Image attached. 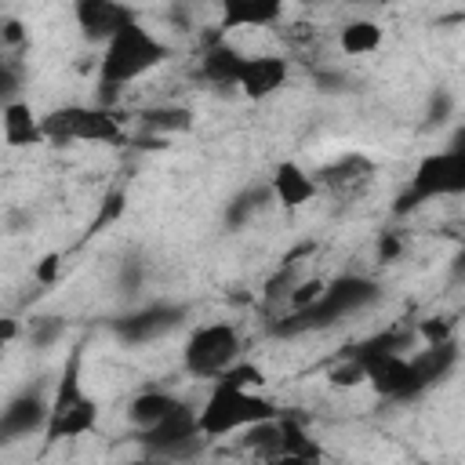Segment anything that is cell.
<instances>
[{"mask_svg": "<svg viewBox=\"0 0 465 465\" xmlns=\"http://www.w3.org/2000/svg\"><path fill=\"white\" fill-rule=\"evenodd\" d=\"M163 58H167V44L153 29H145L142 22H131L116 36H109L102 44V58H98V102H102V109H113L116 94L131 80L153 73Z\"/></svg>", "mask_w": 465, "mask_h": 465, "instance_id": "cell-1", "label": "cell"}, {"mask_svg": "<svg viewBox=\"0 0 465 465\" xmlns=\"http://www.w3.org/2000/svg\"><path fill=\"white\" fill-rule=\"evenodd\" d=\"M276 414H280L276 403L265 400L262 392L214 381L211 396H207L203 407L196 411V432H200L203 440H218V436L243 432V429L262 425V421H276Z\"/></svg>", "mask_w": 465, "mask_h": 465, "instance_id": "cell-2", "label": "cell"}, {"mask_svg": "<svg viewBox=\"0 0 465 465\" xmlns=\"http://www.w3.org/2000/svg\"><path fill=\"white\" fill-rule=\"evenodd\" d=\"M378 283L367 276H338L331 283H323V294L302 309L291 312L283 323H276V334H302V331H320V327H334L338 320H345L349 312H360L367 305L378 302Z\"/></svg>", "mask_w": 465, "mask_h": 465, "instance_id": "cell-3", "label": "cell"}, {"mask_svg": "<svg viewBox=\"0 0 465 465\" xmlns=\"http://www.w3.org/2000/svg\"><path fill=\"white\" fill-rule=\"evenodd\" d=\"M40 134L51 145H69V142H98V145H124L127 131L116 109L102 105H62L40 116Z\"/></svg>", "mask_w": 465, "mask_h": 465, "instance_id": "cell-4", "label": "cell"}, {"mask_svg": "<svg viewBox=\"0 0 465 465\" xmlns=\"http://www.w3.org/2000/svg\"><path fill=\"white\" fill-rule=\"evenodd\" d=\"M458 193H465V149L450 145L443 153H429L414 167V174H411L407 189L396 196L392 211L407 214V211H414V207H421L436 196H458Z\"/></svg>", "mask_w": 465, "mask_h": 465, "instance_id": "cell-5", "label": "cell"}, {"mask_svg": "<svg viewBox=\"0 0 465 465\" xmlns=\"http://www.w3.org/2000/svg\"><path fill=\"white\" fill-rule=\"evenodd\" d=\"M243 356V338L232 323H203L182 345V367L193 378H218Z\"/></svg>", "mask_w": 465, "mask_h": 465, "instance_id": "cell-6", "label": "cell"}, {"mask_svg": "<svg viewBox=\"0 0 465 465\" xmlns=\"http://www.w3.org/2000/svg\"><path fill=\"white\" fill-rule=\"evenodd\" d=\"M138 443H142L145 458H153V461L156 458L171 461V458L193 454L203 443V436L196 432V407H189V403L178 400V407L163 421H156L153 429H142L138 432Z\"/></svg>", "mask_w": 465, "mask_h": 465, "instance_id": "cell-7", "label": "cell"}, {"mask_svg": "<svg viewBox=\"0 0 465 465\" xmlns=\"http://www.w3.org/2000/svg\"><path fill=\"white\" fill-rule=\"evenodd\" d=\"M185 320V305H171V302H149L120 320H113V331L120 341L127 345H142V341H156L171 331H178Z\"/></svg>", "mask_w": 465, "mask_h": 465, "instance_id": "cell-8", "label": "cell"}, {"mask_svg": "<svg viewBox=\"0 0 465 465\" xmlns=\"http://www.w3.org/2000/svg\"><path fill=\"white\" fill-rule=\"evenodd\" d=\"M356 360L367 371V385L385 400H411V396L425 392L403 352H371V356H356Z\"/></svg>", "mask_w": 465, "mask_h": 465, "instance_id": "cell-9", "label": "cell"}, {"mask_svg": "<svg viewBox=\"0 0 465 465\" xmlns=\"http://www.w3.org/2000/svg\"><path fill=\"white\" fill-rule=\"evenodd\" d=\"M73 18L80 25V33L94 44H105L109 36H116L124 25L138 22V11L127 7V4H116V0H76L73 7Z\"/></svg>", "mask_w": 465, "mask_h": 465, "instance_id": "cell-10", "label": "cell"}, {"mask_svg": "<svg viewBox=\"0 0 465 465\" xmlns=\"http://www.w3.org/2000/svg\"><path fill=\"white\" fill-rule=\"evenodd\" d=\"M287 73H291L287 62L276 58V54H243V65L236 73V87H240L243 98L265 102V98H272L283 87Z\"/></svg>", "mask_w": 465, "mask_h": 465, "instance_id": "cell-11", "label": "cell"}, {"mask_svg": "<svg viewBox=\"0 0 465 465\" xmlns=\"http://www.w3.org/2000/svg\"><path fill=\"white\" fill-rule=\"evenodd\" d=\"M47 425V403L40 392H22L0 411V443L22 440L29 432H40Z\"/></svg>", "mask_w": 465, "mask_h": 465, "instance_id": "cell-12", "label": "cell"}, {"mask_svg": "<svg viewBox=\"0 0 465 465\" xmlns=\"http://www.w3.org/2000/svg\"><path fill=\"white\" fill-rule=\"evenodd\" d=\"M269 196H272L280 207L294 211V207H305V203L316 196V182H312V174H309L305 167H298L294 160H283V163H276V171H272Z\"/></svg>", "mask_w": 465, "mask_h": 465, "instance_id": "cell-13", "label": "cell"}, {"mask_svg": "<svg viewBox=\"0 0 465 465\" xmlns=\"http://www.w3.org/2000/svg\"><path fill=\"white\" fill-rule=\"evenodd\" d=\"M0 134L7 145L15 149H29V145H40L44 134H40V116L33 113L29 102H11L7 109H0Z\"/></svg>", "mask_w": 465, "mask_h": 465, "instance_id": "cell-14", "label": "cell"}, {"mask_svg": "<svg viewBox=\"0 0 465 465\" xmlns=\"http://www.w3.org/2000/svg\"><path fill=\"white\" fill-rule=\"evenodd\" d=\"M407 360H411V367H414L418 385H421V389H432L436 381H443V378L458 367V345H454V338H450V341H440V345H425L421 352H414V356H407Z\"/></svg>", "mask_w": 465, "mask_h": 465, "instance_id": "cell-15", "label": "cell"}, {"mask_svg": "<svg viewBox=\"0 0 465 465\" xmlns=\"http://www.w3.org/2000/svg\"><path fill=\"white\" fill-rule=\"evenodd\" d=\"M243 65V51H236L225 40H211L200 58V73L218 87H236V73Z\"/></svg>", "mask_w": 465, "mask_h": 465, "instance_id": "cell-16", "label": "cell"}, {"mask_svg": "<svg viewBox=\"0 0 465 465\" xmlns=\"http://www.w3.org/2000/svg\"><path fill=\"white\" fill-rule=\"evenodd\" d=\"M98 425V403L91 396H84L76 407H69L65 414H54L47 418L44 432H47V443H58V440H73V436H84Z\"/></svg>", "mask_w": 465, "mask_h": 465, "instance_id": "cell-17", "label": "cell"}, {"mask_svg": "<svg viewBox=\"0 0 465 465\" xmlns=\"http://www.w3.org/2000/svg\"><path fill=\"white\" fill-rule=\"evenodd\" d=\"M174 407H178V400H174L171 392H163V389H145V392H138V396L127 403V421L142 432V429H153L156 421H163Z\"/></svg>", "mask_w": 465, "mask_h": 465, "instance_id": "cell-18", "label": "cell"}, {"mask_svg": "<svg viewBox=\"0 0 465 465\" xmlns=\"http://www.w3.org/2000/svg\"><path fill=\"white\" fill-rule=\"evenodd\" d=\"M381 40H385V33H381V25L371 22V18H352V22H345V25L338 29V47H341L349 58L374 54V51L381 47Z\"/></svg>", "mask_w": 465, "mask_h": 465, "instance_id": "cell-19", "label": "cell"}, {"mask_svg": "<svg viewBox=\"0 0 465 465\" xmlns=\"http://www.w3.org/2000/svg\"><path fill=\"white\" fill-rule=\"evenodd\" d=\"M283 18V7L280 4H225L222 7V29H265L272 22Z\"/></svg>", "mask_w": 465, "mask_h": 465, "instance_id": "cell-20", "label": "cell"}, {"mask_svg": "<svg viewBox=\"0 0 465 465\" xmlns=\"http://www.w3.org/2000/svg\"><path fill=\"white\" fill-rule=\"evenodd\" d=\"M84 396H87V392H84V385H80V349H73L69 360H65V367H62V378H58V385H54V396H51V403H47V418L65 414V411L76 407Z\"/></svg>", "mask_w": 465, "mask_h": 465, "instance_id": "cell-21", "label": "cell"}, {"mask_svg": "<svg viewBox=\"0 0 465 465\" xmlns=\"http://www.w3.org/2000/svg\"><path fill=\"white\" fill-rule=\"evenodd\" d=\"M142 131L149 134H182L193 127V113L185 105H153V109H142Z\"/></svg>", "mask_w": 465, "mask_h": 465, "instance_id": "cell-22", "label": "cell"}, {"mask_svg": "<svg viewBox=\"0 0 465 465\" xmlns=\"http://www.w3.org/2000/svg\"><path fill=\"white\" fill-rule=\"evenodd\" d=\"M265 200H269V185H251V189L236 193V196L229 200V207H225V222H229L232 229L243 225V222H251V218L265 207Z\"/></svg>", "mask_w": 465, "mask_h": 465, "instance_id": "cell-23", "label": "cell"}, {"mask_svg": "<svg viewBox=\"0 0 465 465\" xmlns=\"http://www.w3.org/2000/svg\"><path fill=\"white\" fill-rule=\"evenodd\" d=\"M247 436H243V443L251 447V450H262V454H269V458H280V421H262V425H251V429H243Z\"/></svg>", "mask_w": 465, "mask_h": 465, "instance_id": "cell-24", "label": "cell"}, {"mask_svg": "<svg viewBox=\"0 0 465 465\" xmlns=\"http://www.w3.org/2000/svg\"><path fill=\"white\" fill-rule=\"evenodd\" d=\"M18 94H22V62H15L11 54H0V109L18 102Z\"/></svg>", "mask_w": 465, "mask_h": 465, "instance_id": "cell-25", "label": "cell"}, {"mask_svg": "<svg viewBox=\"0 0 465 465\" xmlns=\"http://www.w3.org/2000/svg\"><path fill=\"white\" fill-rule=\"evenodd\" d=\"M327 381H331L334 389H356V385H363V381H367V371H363V363L349 352L341 363H334V367L327 371Z\"/></svg>", "mask_w": 465, "mask_h": 465, "instance_id": "cell-26", "label": "cell"}, {"mask_svg": "<svg viewBox=\"0 0 465 465\" xmlns=\"http://www.w3.org/2000/svg\"><path fill=\"white\" fill-rule=\"evenodd\" d=\"M214 381H225V385H236V389H251V392H254V389L265 381V374H262L254 363H247V360H236V363H232L225 374H218Z\"/></svg>", "mask_w": 465, "mask_h": 465, "instance_id": "cell-27", "label": "cell"}, {"mask_svg": "<svg viewBox=\"0 0 465 465\" xmlns=\"http://www.w3.org/2000/svg\"><path fill=\"white\" fill-rule=\"evenodd\" d=\"M62 331H65V323L62 320H54V316H44L33 331H29V341L36 345V349H47V345H54L58 338H62Z\"/></svg>", "mask_w": 465, "mask_h": 465, "instance_id": "cell-28", "label": "cell"}, {"mask_svg": "<svg viewBox=\"0 0 465 465\" xmlns=\"http://www.w3.org/2000/svg\"><path fill=\"white\" fill-rule=\"evenodd\" d=\"M320 294H323V280H305V283H298V287L291 291V312L309 309V305H312Z\"/></svg>", "mask_w": 465, "mask_h": 465, "instance_id": "cell-29", "label": "cell"}, {"mask_svg": "<svg viewBox=\"0 0 465 465\" xmlns=\"http://www.w3.org/2000/svg\"><path fill=\"white\" fill-rule=\"evenodd\" d=\"M421 338H425V345H440V341H450L454 334H450V323L447 320H421Z\"/></svg>", "mask_w": 465, "mask_h": 465, "instance_id": "cell-30", "label": "cell"}, {"mask_svg": "<svg viewBox=\"0 0 465 465\" xmlns=\"http://www.w3.org/2000/svg\"><path fill=\"white\" fill-rule=\"evenodd\" d=\"M25 44V29L18 18H0V47H22Z\"/></svg>", "mask_w": 465, "mask_h": 465, "instance_id": "cell-31", "label": "cell"}, {"mask_svg": "<svg viewBox=\"0 0 465 465\" xmlns=\"http://www.w3.org/2000/svg\"><path fill=\"white\" fill-rule=\"evenodd\" d=\"M450 109H454V98H450L447 91H436V98H432V109H429V120H432V124H443Z\"/></svg>", "mask_w": 465, "mask_h": 465, "instance_id": "cell-32", "label": "cell"}, {"mask_svg": "<svg viewBox=\"0 0 465 465\" xmlns=\"http://www.w3.org/2000/svg\"><path fill=\"white\" fill-rule=\"evenodd\" d=\"M142 280H145V265H142V262H124V269H120V283H124L127 291H134Z\"/></svg>", "mask_w": 465, "mask_h": 465, "instance_id": "cell-33", "label": "cell"}, {"mask_svg": "<svg viewBox=\"0 0 465 465\" xmlns=\"http://www.w3.org/2000/svg\"><path fill=\"white\" fill-rule=\"evenodd\" d=\"M36 280H40V283H54V280H58V254L40 258V265H36Z\"/></svg>", "mask_w": 465, "mask_h": 465, "instance_id": "cell-34", "label": "cell"}, {"mask_svg": "<svg viewBox=\"0 0 465 465\" xmlns=\"http://www.w3.org/2000/svg\"><path fill=\"white\" fill-rule=\"evenodd\" d=\"M400 254V240L396 236H381V243H378V258L381 262H392Z\"/></svg>", "mask_w": 465, "mask_h": 465, "instance_id": "cell-35", "label": "cell"}, {"mask_svg": "<svg viewBox=\"0 0 465 465\" xmlns=\"http://www.w3.org/2000/svg\"><path fill=\"white\" fill-rule=\"evenodd\" d=\"M320 458H305V454H280L276 465H316Z\"/></svg>", "mask_w": 465, "mask_h": 465, "instance_id": "cell-36", "label": "cell"}, {"mask_svg": "<svg viewBox=\"0 0 465 465\" xmlns=\"http://www.w3.org/2000/svg\"><path fill=\"white\" fill-rule=\"evenodd\" d=\"M15 334H18V323H15V320H0V349H4Z\"/></svg>", "mask_w": 465, "mask_h": 465, "instance_id": "cell-37", "label": "cell"}, {"mask_svg": "<svg viewBox=\"0 0 465 465\" xmlns=\"http://www.w3.org/2000/svg\"><path fill=\"white\" fill-rule=\"evenodd\" d=\"M124 465H156L153 458H134V461H124Z\"/></svg>", "mask_w": 465, "mask_h": 465, "instance_id": "cell-38", "label": "cell"}]
</instances>
